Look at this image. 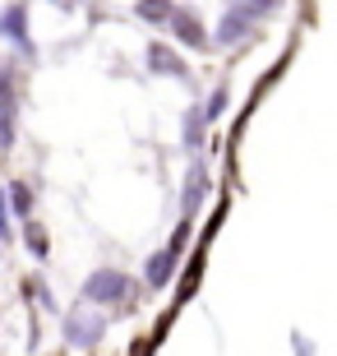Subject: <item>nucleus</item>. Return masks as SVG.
<instances>
[{"label":"nucleus","mask_w":337,"mask_h":356,"mask_svg":"<svg viewBox=\"0 0 337 356\" xmlns=\"http://www.w3.org/2000/svg\"><path fill=\"white\" fill-rule=\"evenodd\" d=\"M134 14H139L143 24H171L176 0H134Z\"/></svg>","instance_id":"obj_11"},{"label":"nucleus","mask_w":337,"mask_h":356,"mask_svg":"<svg viewBox=\"0 0 337 356\" xmlns=\"http://www.w3.org/2000/svg\"><path fill=\"white\" fill-rule=\"evenodd\" d=\"M213 125V120L204 116V106H190L185 111V125H181V139H185V148H199L204 144V130Z\"/></svg>","instance_id":"obj_10"},{"label":"nucleus","mask_w":337,"mask_h":356,"mask_svg":"<svg viewBox=\"0 0 337 356\" xmlns=\"http://www.w3.org/2000/svg\"><path fill=\"white\" fill-rule=\"evenodd\" d=\"M254 38V19L249 14H240L231 5V10H222V19H217V33H213V51H236L240 42H249Z\"/></svg>","instance_id":"obj_5"},{"label":"nucleus","mask_w":337,"mask_h":356,"mask_svg":"<svg viewBox=\"0 0 337 356\" xmlns=\"http://www.w3.org/2000/svg\"><path fill=\"white\" fill-rule=\"evenodd\" d=\"M0 38H10L24 60H38V47H33V38H28V5L14 0V5L0 10Z\"/></svg>","instance_id":"obj_6"},{"label":"nucleus","mask_w":337,"mask_h":356,"mask_svg":"<svg viewBox=\"0 0 337 356\" xmlns=\"http://www.w3.org/2000/svg\"><path fill=\"white\" fill-rule=\"evenodd\" d=\"M143 70H148V74H162V79L190 83V65H185V56L176 51L171 42H148V47H143Z\"/></svg>","instance_id":"obj_4"},{"label":"nucleus","mask_w":337,"mask_h":356,"mask_svg":"<svg viewBox=\"0 0 337 356\" xmlns=\"http://www.w3.org/2000/svg\"><path fill=\"white\" fill-rule=\"evenodd\" d=\"M102 315H97V310H83V305H79V310H69L65 315V343H74V347H92L97 343V338H102Z\"/></svg>","instance_id":"obj_7"},{"label":"nucleus","mask_w":337,"mask_h":356,"mask_svg":"<svg viewBox=\"0 0 337 356\" xmlns=\"http://www.w3.org/2000/svg\"><path fill=\"white\" fill-rule=\"evenodd\" d=\"M14 232H10V195L0 190V241H10Z\"/></svg>","instance_id":"obj_16"},{"label":"nucleus","mask_w":337,"mask_h":356,"mask_svg":"<svg viewBox=\"0 0 337 356\" xmlns=\"http://www.w3.org/2000/svg\"><path fill=\"white\" fill-rule=\"evenodd\" d=\"M0 245H5V241H0Z\"/></svg>","instance_id":"obj_17"},{"label":"nucleus","mask_w":337,"mask_h":356,"mask_svg":"<svg viewBox=\"0 0 337 356\" xmlns=\"http://www.w3.org/2000/svg\"><path fill=\"white\" fill-rule=\"evenodd\" d=\"M240 14H249V19H268V14L282 10V0H231Z\"/></svg>","instance_id":"obj_14"},{"label":"nucleus","mask_w":337,"mask_h":356,"mask_svg":"<svg viewBox=\"0 0 337 356\" xmlns=\"http://www.w3.org/2000/svg\"><path fill=\"white\" fill-rule=\"evenodd\" d=\"M143 282L130 273H120V268H97V273H88V282H83V296H88V305H120V310H130L134 301H139Z\"/></svg>","instance_id":"obj_1"},{"label":"nucleus","mask_w":337,"mask_h":356,"mask_svg":"<svg viewBox=\"0 0 337 356\" xmlns=\"http://www.w3.org/2000/svg\"><path fill=\"white\" fill-rule=\"evenodd\" d=\"M176 264H181V250H176V245L153 250L148 259H143V287H167L171 273H176Z\"/></svg>","instance_id":"obj_8"},{"label":"nucleus","mask_w":337,"mask_h":356,"mask_svg":"<svg viewBox=\"0 0 337 356\" xmlns=\"http://www.w3.org/2000/svg\"><path fill=\"white\" fill-rule=\"evenodd\" d=\"M19 102H24L19 70L0 60V148H14V139H19Z\"/></svg>","instance_id":"obj_2"},{"label":"nucleus","mask_w":337,"mask_h":356,"mask_svg":"<svg viewBox=\"0 0 337 356\" xmlns=\"http://www.w3.org/2000/svg\"><path fill=\"white\" fill-rule=\"evenodd\" d=\"M204 199H208V167H204V162H195L190 176H185V213H195Z\"/></svg>","instance_id":"obj_9"},{"label":"nucleus","mask_w":337,"mask_h":356,"mask_svg":"<svg viewBox=\"0 0 337 356\" xmlns=\"http://www.w3.org/2000/svg\"><path fill=\"white\" fill-rule=\"evenodd\" d=\"M171 33H176V42L181 47H190V51H213V33H208V24L199 19V10L195 5H176V14H171Z\"/></svg>","instance_id":"obj_3"},{"label":"nucleus","mask_w":337,"mask_h":356,"mask_svg":"<svg viewBox=\"0 0 337 356\" xmlns=\"http://www.w3.org/2000/svg\"><path fill=\"white\" fill-rule=\"evenodd\" d=\"M24 241H28V250L38 254V259H47V254H51V241H47V232H42V227L33 222V218L24 222Z\"/></svg>","instance_id":"obj_13"},{"label":"nucleus","mask_w":337,"mask_h":356,"mask_svg":"<svg viewBox=\"0 0 337 356\" xmlns=\"http://www.w3.org/2000/svg\"><path fill=\"white\" fill-rule=\"evenodd\" d=\"M227 102H231V92H227V88H217V92H213V97L204 102V116H208V120H217L222 111H227Z\"/></svg>","instance_id":"obj_15"},{"label":"nucleus","mask_w":337,"mask_h":356,"mask_svg":"<svg viewBox=\"0 0 337 356\" xmlns=\"http://www.w3.org/2000/svg\"><path fill=\"white\" fill-rule=\"evenodd\" d=\"M10 209L19 213V218H33V185H28V181L10 185Z\"/></svg>","instance_id":"obj_12"}]
</instances>
